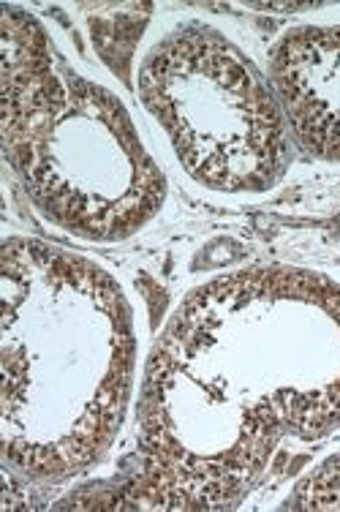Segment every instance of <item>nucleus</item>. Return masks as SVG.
<instances>
[{
  "mask_svg": "<svg viewBox=\"0 0 340 512\" xmlns=\"http://www.w3.org/2000/svg\"><path fill=\"white\" fill-rule=\"evenodd\" d=\"M340 428V284L248 267L185 297L150 355L139 466L104 510H232L286 439Z\"/></svg>",
  "mask_w": 340,
  "mask_h": 512,
  "instance_id": "nucleus-1",
  "label": "nucleus"
},
{
  "mask_svg": "<svg viewBox=\"0 0 340 512\" xmlns=\"http://www.w3.org/2000/svg\"><path fill=\"white\" fill-rule=\"evenodd\" d=\"M3 463L60 485L112 450L134 393V311L115 276L85 256L3 243Z\"/></svg>",
  "mask_w": 340,
  "mask_h": 512,
  "instance_id": "nucleus-2",
  "label": "nucleus"
},
{
  "mask_svg": "<svg viewBox=\"0 0 340 512\" xmlns=\"http://www.w3.org/2000/svg\"><path fill=\"white\" fill-rule=\"evenodd\" d=\"M0 145L60 232L123 243L166 202V178L112 90L82 77L33 14L0 17Z\"/></svg>",
  "mask_w": 340,
  "mask_h": 512,
  "instance_id": "nucleus-3",
  "label": "nucleus"
},
{
  "mask_svg": "<svg viewBox=\"0 0 340 512\" xmlns=\"http://www.w3.org/2000/svg\"><path fill=\"white\" fill-rule=\"evenodd\" d=\"M139 101L188 178L221 194H262L289 172L294 139L275 90L237 44L183 25L147 52Z\"/></svg>",
  "mask_w": 340,
  "mask_h": 512,
  "instance_id": "nucleus-4",
  "label": "nucleus"
},
{
  "mask_svg": "<svg viewBox=\"0 0 340 512\" xmlns=\"http://www.w3.org/2000/svg\"><path fill=\"white\" fill-rule=\"evenodd\" d=\"M270 85L297 148L340 164V25H305L270 55Z\"/></svg>",
  "mask_w": 340,
  "mask_h": 512,
  "instance_id": "nucleus-5",
  "label": "nucleus"
},
{
  "mask_svg": "<svg viewBox=\"0 0 340 512\" xmlns=\"http://www.w3.org/2000/svg\"><path fill=\"white\" fill-rule=\"evenodd\" d=\"M286 510H340V455H332L302 477Z\"/></svg>",
  "mask_w": 340,
  "mask_h": 512,
  "instance_id": "nucleus-6",
  "label": "nucleus"
}]
</instances>
